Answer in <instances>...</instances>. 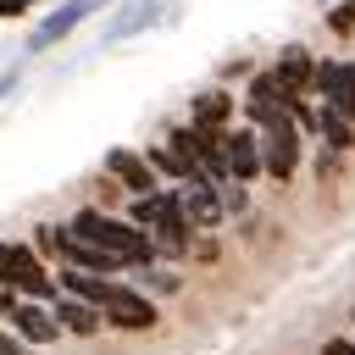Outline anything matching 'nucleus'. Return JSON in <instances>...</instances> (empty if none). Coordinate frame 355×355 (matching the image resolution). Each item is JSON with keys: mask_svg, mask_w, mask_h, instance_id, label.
<instances>
[{"mask_svg": "<svg viewBox=\"0 0 355 355\" xmlns=\"http://www.w3.org/2000/svg\"><path fill=\"white\" fill-rule=\"evenodd\" d=\"M133 288H139V294H150V300H155V294H178V288H183V277H178V272H161V266H144V272H139V283H133Z\"/></svg>", "mask_w": 355, "mask_h": 355, "instance_id": "nucleus-18", "label": "nucleus"}, {"mask_svg": "<svg viewBox=\"0 0 355 355\" xmlns=\"http://www.w3.org/2000/svg\"><path fill=\"white\" fill-rule=\"evenodd\" d=\"M178 194H183V216H189L194 233H211V227L227 222V211L216 200V183H194V189H178Z\"/></svg>", "mask_w": 355, "mask_h": 355, "instance_id": "nucleus-12", "label": "nucleus"}, {"mask_svg": "<svg viewBox=\"0 0 355 355\" xmlns=\"http://www.w3.org/2000/svg\"><path fill=\"white\" fill-rule=\"evenodd\" d=\"M316 172H322V178H333V172H338V155H333V150H322V155H316Z\"/></svg>", "mask_w": 355, "mask_h": 355, "instance_id": "nucleus-24", "label": "nucleus"}, {"mask_svg": "<svg viewBox=\"0 0 355 355\" xmlns=\"http://www.w3.org/2000/svg\"><path fill=\"white\" fill-rule=\"evenodd\" d=\"M105 178H116L133 200L161 189V183H155V172H150V161H144V150H105Z\"/></svg>", "mask_w": 355, "mask_h": 355, "instance_id": "nucleus-10", "label": "nucleus"}, {"mask_svg": "<svg viewBox=\"0 0 355 355\" xmlns=\"http://www.w3.org/2000/svg\"><path fill=\"white\" fill-rule=\"evenodd\" d=\"M61 227H67L72 239H83V244H94V250L116 255L128 272H144V266H155V261H161V255H155V244H150V233H139L128 216H111V211H100V205H78Z\"/></svg>", "mask_w": 355, "mask_h": 355, "instance_id": "nucleus-1", "label": "nucleus"}, {"mask_svg": "<svg viewBox=\"0 0 355 355\" xmlns=\"http://www.w3.org/2000/svg\"><path fill=\"white\" fill-rule=\"evenodd\" d=\"M311 94H322V105H327V111H338V116L355 128V61H338V55L316 61Z\"/></svg>", "mask_w": 355, "mask_h": 355, "instance_id": "nucleus-6", "label": "nucleus"}, {"mask_svg": "<svg viewBox=\"0 0 355 355\" xmlns=\"http://www.w3.org/2000/svg\"><path fill=\"white\" fill-rule=\"evenodd\" d=\"M28 11H33V0H0V22H17Z\"/></svg>", "mask_w": 355, "mask_h": 355, "instance_id": "nucleus-21", "label": "nucleus"}, {"mask_svg": "<svg viewBox=\"0 0 355 355\" xmlns=\"http://www.w3.org/2000/svg\"><path fill=\"white\" fill-rule=\"evenodd\" d=\"M255 144H261V178H272V183H288L294 172H300V128H294V116L288 111H272L261 128H255Z\"/></svg>", "mask_w": 355, "mask_h": 355, "instance_id": "nucleus-3", "label": "nucleus"}, {"mask_svg": "<svg viewBox=\"0 0 355 355\" xmlns=\"http://www.w3.org/2000/svg\"><path fill=\"white\" fill-rule=\"evenodd\" d=\"M100 6H105V0H61L55 11H44V17L33 22V33H28V55H44V50H55L61 39H72Z\"/></svg>", "mask_w": 355, "mask_h": 355, "instance_id": "nucleus-5", "label": "nucleus"}, {"mask_svg": "<svg viewBox=\"0 0 355 355\" xmlns=\"http://www.w3.org/2000/svg\"><path fill=\"white\" fill-rule=\"evenodd\" d=\"M316 139H322V150H333V155H349V150H355V128H349L338 111H327V105H316Z\"/></svg>", "mask_w": 355, "mask_h": 355, "instance_id": "nucleus-17", "label": "nucleus"}, {"mask_svg": "<svg viewBox=\"0 0 355 355\" xmlns=\"http://www.w3.org/2000/svg\"><path fill=\"white\" fill-rule=\"evenodd\" d=\"M50 316H55L61 338H94V333L105 327L94 305H78V300H67V294H55V300H50Z\"/></svg>", "mask_w": 355, "mask_h": 355, "instance_id": "nucleus-13", "label": "nucleus"}, {"mask_svg": "<svg viewBox=\"0 0 355 355\" xmlns=\"http://www.w3.org/2000/svg\"><path fill=\"white\" fill-rule=\"evenodd\" d=\"M0 283H6L17 300H39V305L55 300V272H50V261H44L33 244H22V239H0Z\"/></svg>", "mask_w": 355, "mask_h": 355, "instance_id": "nucleus-2", "label": "nucleus"}, {"mask_svg": "<svg viewBox=\"0 0 355 355\" xmlns=\"http://www.w3.org/2000/svg\"><path fill=\"white\" fill-rule=\"evenodd\" d=\"M349 322H355V305H349Z\"/></svg>", "mask_w": 355, "mask_h": 355, "instance_id": "nucleus-27", "label": "nucleus"}, {"mask_svg": "<svg viewBox=\"0 0 355 355\" xmlns=\"http://www.w3.org/2000/svg\"><path fill=\"white\" fill-rule=\"evenodd\" d=\"M189 122H194V128H216V133H227V122H233V94H227V89H205V94H194Z\"/></svg>", "mask_w": 355, "mask_h": 355, "instance_id": "nucleus-16", "label": "nucleus"}, {"mask_svg": "<svg viewBox=\"0 0 355 355\" xmlns=\"http://www.w3.org/2000/svg\"><path fill=\"white\" fill-rule=\"evenodd\" d=\"M6 327H11V338H17V344H28V349H44V344H55V338H61V327H55L50 305H39V300H17V305H11V316H6Z\"/></svg>", "mask_w": 355, "mask_h": 355, "instance_id": "nucleus-7", "label": "nucleus"}, {"mask_svg": "<svg viewBox=\"0 0 355 355\" xmlns=\"http://www.w3.org/2000/svg\"><path fill=\"white\" fill-rule=\"evenodd\" d=\"M322 355H355V338H327Z\"/></svg>", "mask_w": 355, "mask_h": 355, "instance_id": "nucleus-23", "label": "nucleus"}, {"mask_svg": "<svg viewBox=\"0 0 355 355\" xmlns=\"http://www.w3.org/2000/svg\"><path fill=\"white\" fill-rule=\"evenodd\" d=\"M272 111H288V100H283V89H277L272 67H261V72L244 83V116H250V128H261Z\"/></svg>", "mask_w": 355, "mask_h": 355, "instance_id": "nucleus-11", "label": "nucleus"}, {"mask_svg": "<svg viewBox=\"0 0 355 355\" xmlns=\"http://www.w3.org/2000/svg\"><path fill=\"white\" fill-rule=\"evenodd\" d=\"M100 322L105 327H116V333H150L155 322H161V311H155V300L150 294H139L133 283H111V300L100 305Z\"/></svg>", "mask_w": 355, "mask_h": 355, "instance_id": "nucleus-4", "label": "nucleus"}, {"mask_svg": "<svg viewBox=\"0 0 355 355\" xmlns=\"http://www.w3.org/2000/svg\"><path fill=\"white\" fill-rule=\"evenodd\" d=\"M222 161H227V183H255V178H261L255 128H227V133H222Z\"/></svg>", "mask_w": 355, "mask_h": 355, "instance_id": "nucleus-9", "label": "nucleus"}, {"mask_svg": "<svg viewBox=\"0 0 355 355\" xmlns=\"http://www.w3.org/2000/svg\"><path fill=\"white\" fill-rule=\"evenodd\" d=\"M272 78H277L283 100L294 105V100H305V94H311V78H316V55H311L305 44H283V50H277V61H272Z\"/></svg>", "mask_w": 355, "mask_h": 355, "instance_id": "nucleus-8", "label": "nucleus"}, {"mask_svg": "<svg viewBox=\"0 0 355 355\" xmlns=\"http://www.w3.org/2000/svg\"><path fill=\"white\" fill-rule=\"evenodd\" d=\"M111 283H116V277H89V272H72V266L55 272V294H67V300H78V305H94V311L111 300Z\"/></svg>", "mask_w": 355, "mask_h": 355, "instance_id": "nucleus-14", "label": "nucleus"}, {"mask_svg": "<svg viewBox=\"0 0 355 355\" xmlns=\"http://www.w3.org/2000/svg\"><path fill=\"white\" fill-rule=\"evenodd\" d=\"M0 355H28V344H17V338H11V327H6V322H0Z\"/></svg>", "mask_w": 355, "mask_h": 355, "instance_id": "nucleus-22", "label": "nucleus"}, {"mask_svg": "<svg viewBox=\"0 0 355 355\" xmlns=\"http://www.w3.org/2000/svg\"><path fill=\"white\" fill-rule=\"evenodd\" d=\"M327 28H333V33H355V0H338V6L327 11Z\"/></svg>", "mask_w": 355, "mask_h": 355, "instance_id": "nucleus-20", "label": "nucleus"}, {"mask_svg": "<svg viewBox=\"0 0 355 355\" xmlns=\"http://www.w3.org/2000/svg\"><path fill=\"white\" fill-rule=\"evenodd\" d=\"M17 83H22V72H17V67H6V72H0V100H6Z\"/></svg>", "mask_w": 355, "mask_h": 355, "instance_id": "nucleus-25", "label": "nucleus"}, {"mask_svg": "<svg viewBox=\"0 0 355 355\" xmlns=\"http://www.w3.org/2000/svg\"><path fill=\"white\" fill-rule=\"evenodd\" d=\"M11 305H17V294H11V288H6V283H0V322H6V316H11Z\"/></svg>", "mask_w": 355, "mask_h": 355, "instance_id": "nucleus-26", "label": "nucleus"}, {"mask_svg": "<svg viewBox=\"0 0 355 355\" xmlns=\"http://www.w3.org/2000/svg\"><path fill=\"white\" fill-rule=\"evenodd\" d=\"M161 17V0H128V11H116L111 22H105V44H116V39H133V33H144L150 22Z\"/></svg>", "mask_w": 355, "mask_h": 355, "instance_id": "nucleus-15", "label": "nucleus"}, {"mask_svg": "<svg viewBox=\"0 0 355 355\" xmlns=\"http://www.w3.org/2000/svg\"><path fill=\"white\" fill-rule=\"evenodd\" d=\"M216 200H222V211H227V216H239V211L250 205V194H244V183H216Z\"/></svg>", "mask_w": 355, "mask_h": 355, "instance_id": "nucleus-19", "label": "nucleus"}]
</instances>
